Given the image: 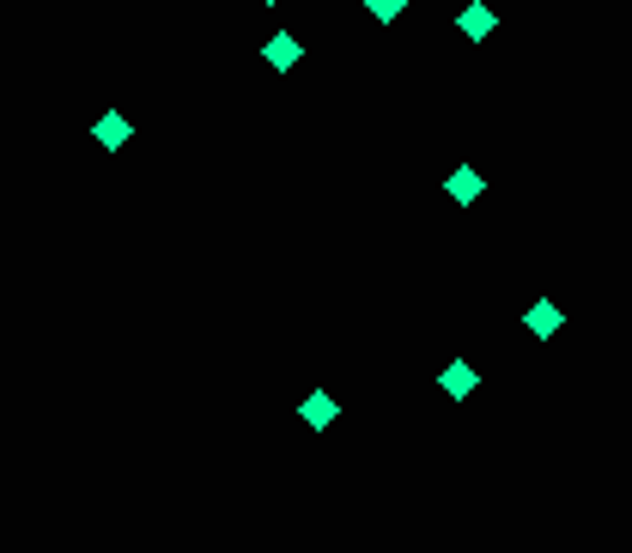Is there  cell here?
<instances>
[{
	"label": "cell",
	"instance_id": "cell-8",
	"mask_svg": "<svg viewBox=\"0 0 632 553\" xmlns=\"http://www.w3.org/2000/svg\"><path fill=\"white\" fill-rule=\"evenodd\" d=\"M365 7H371V19H377V25H395V19L408 13V0H365Z\"/></svg>",
	"mask_w": 632,
	"mask_h": 553
},
{
	"label": "cell",
	"instance_id": "cell-6",
	"mask_svg": "<svg viewBox=\"0 0 632 553\" xmlns=\"http://www.w3.org/2000/svg\"><path fill=\"white\" fill-rule=\"evenodd\" d=\"M438 383H444V395H456V402H462V395H468L474 383H481V377H474V365H462V359H456V365H444V377H438Z\"/></svg>",
	"mask_w": 632,
	"mask_h": 553
},
{
	"label": "cell",
	"instance_id": "cell-3",
	"mask_svg": "<svg viewBox=\"0 0 632 553\" xmlns=\"http://www.w3.org/2000/svg\"><path fill=\"white\" fill-rule=\"evenodd\" d=\"M523 323H529V335H541V341H547V335H560L566 316H560V304H547V298H541V304H529V310H523Z\"/></svg>",
	"mask_w": 632,
	"mask_h": 553
},
{
	"label": "cell",
	"instance_id": "cell-7",
	"mask_svg": "<svg viewBox=\"0 0 632 553\" xmlns=\"http://www.w3.org/2000/svg\"><path fill=\"white\" fill-rule=\"evenodd\" d=\"M92 134H98V146H110V152H116L134 128H128V116H116V110H110V116H98V128H92Z\"/></svg>",
	"mask_w": 632,
	"mask_h": 553
},
{
	"label": "cell",
	"instance_id": "cell-4",
	"mask_svg": "<svg viewBox=\"0 0 632 553\" xmlns=\"http://www.w3.org/2000/svg\"><path fill=\"white\" fill-rule=\"evenodd\" d=\"M262 55L286 73V67H298V61H304V43H298L292 31H280V37H268V43H262Z\"/></svg>",
	"mask_w": 632,
	"mask_h": 553
},
{
	"label": "cell",
	"instance_id": "cell-1",
	"mask_svg": "<svg viewBox=\"0 0 632 553\" xmlns=\"http://www.w3.org/2000/svg\"><path fill=\"white\" fill-rule=\"evenodd\" d=\"M493 25H499V19H493V7H487V0H468V7H462V19H456V31H462L468 43H487V37H493Z\"/></svg>",
	"mask_w": 632,
	"mask_h": 553
},
{
	"label": "cell",
	"instance_id": "cell-9",
	"mask_svg": "<svg viewBox=\"0 0 632 553\" xmlns=\"http://www.w3.org/2000/svg\"><path fill=\"white\" fill-rule=\"evenodd\" d=\"M268 7H274V0H268Z\"/></svg>",
	"mask_w": 632,
	"mask_h": 553
},
{
	"label": "cell",
	"instance_id": "cell-5",
	"mask_svg": "<svg viewBox=\"0 0 632 553\" xmlns=\"http://www.w3.org/2000/svg\"><path fill=\"white\" fill-rule=\"evenodd\" d=\"M444 189H450V201H462V207H468V201H481V195H487V177L462 165V171H450V183H444Z\"/></svg>",
	"mask_w": 632,
	"mask_h": 553
},
{
	"label": "cell",
	"instance_id": "cell-2",
	"mask_svg": "<svg viewBox=\"0 0 632 553\" xmlns=\"http://www.w3.org/2000/svg\"><path fill=\"white\" fill-rule=\"evenodd\" d=\"M298 414H304V426H316V432H323V426H335V414H341V408H335V395H329V389H310Z\"/></svg>",
	"mask_w": 632,
	"mask_h": 553
}]
</instances>
